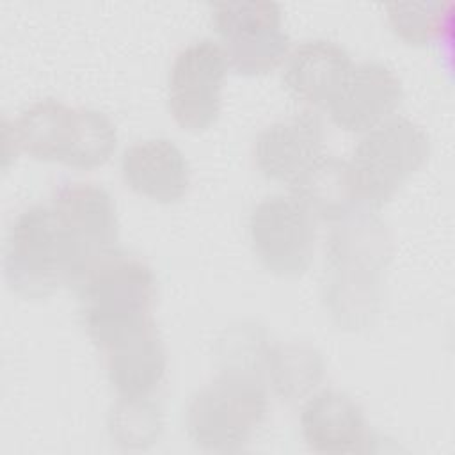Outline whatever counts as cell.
<instances>
[{"mask_svg": "<svg viewBox=\"0 0 455 455\" xmlns=\"http://www.w3.org/2000/svg\"><path fill=\"white\" fill-rule=\"evenodd\" d=\"M391 236L371 212L332 224L325 245L323 300L345 329H364L379 313L382 277L391 259Z\"/></svg>", "mask_w": 455, "mask_h": 455, "instance_id": "6da1fadb", "label": "cell"}, {"mask_svg": "<svg viewBox=\"0 0 455 455\" xmlns=\"http://www.w3.org/2000/svg\"><path fill=\"white\" fill-rule=\"evenodd\" d=\"M92 265L57 210L30 204L11 222L4 247V277L23 299H44L60 286H76Z\"/></svg>", "mask_w": 455, "mask_h": 455, "instance_id": "7a4b0ae2", "label": "cell"}, {"mask_svg": "<svg viewBox=\"0 0 455 455\" xmlns=\"http://www.w3.org/2000/svg\"><path fill=\"white\" fill-rule=\"evenodd\" d=\"M9 146L36 160L87 171L110 160L117 130L105 112L46 98L30 103L16 119H4V153Z\"/></svg>", "mask_w": 455, "mask_h": 455, "instance_id": "3957f363", "label": "cell"}, {"mask_svg": "<svg viewBox=\"0 0 455 455\" xmlns=\"http://www.w3.org/2000/svg\"><path fill=\"white\" fill-rule=\"evenodd\" d=\"M268 414V395L249 370L229 368L197 389L185 409V428L208 451L243 448Z\"/></svg>", "mask_w": 455, "mask_h": 455, "instance_id": "277c9868", "label": "cell"}, {"mask_svg": "<svg viewBox=\"0 0 455 455\" xmlns=\"http://www.w3.org/2000/svg\"><path fill=\"white\" fill-rule=\"evenodd\" d=\"M428 155L427 132L409 117L391 116L364 132L348 160L361 206L366 212L384 206Z\"/></svg>", "mask_w": 455, "mask_h": 455, "instance_id": "5b68a950", "label": "cell"}, {"mask_svg": "<svg viewBox=\"0 0 455 455\" xmlns=\"http://www.w3.org/2000/svg\"><path fill=\"white\" fill-rule=\"evenodd\" d=\"M119 398H153L164 382L167 354L153 315L87 331Z\"/></svg>", "mask_w": 455, "mask_h": 455, "instance_id": "8992f818", "label": "cell"}, {"mask_svg": "<svg viewBox=\"0 0 455 455\" xmlns=\"http://www.w3.org/2000/svg\"><path fill=\"white\" fill-rule=\"evenodd\" d=\"M212 21L222 39L228 66L240 75L268 73L290 53L283 12L274 2H215Z\"/></svg>", "mask_w": 455, "mask_h": 455, "instance_id": "52a82bcc", "label": "cell"}, {"mask_svg": "<svg viewBox=\"0 0 455 455\" xmlns=\"http://www.w3.org/2000/svg\"><path fill=\"white\" fill-rule=\"evenodd\" d=\"M316 219L291 192L261 199L249 217V238L259 263L281 277L302 275L315 252Z\"/></svg>", "mask_w": 455, "mask_h": 455, "instance_id": "ba28073f", "label": "cell"}, {"mask_svg": "<svg viewBox=\"0 0 455 455\" xmlns=\"http://www.w3.org/2000/svg\"><path fill=\"white\" fill-rule=\"evenodd\" d=\"M228 69L222 46L210 37L194 39L176 52L167 76V105L183 130L201 132L217 121Z\"/></svg>", "mask_w": 455, "mask_h": 455, "instance_id": "9c48e42d", "label": "cell"}, {"mask_svg": "<svg viewBox=\"0 0 455 455\" xmlns=\"http://www.w3.org/2000/svg\"><path fill=\"white\" fill-rule=\"evenodd\" d=\"M84 325L101 320L153 313L156 279L135 254L114 249L100 256L75 286Z\"/></svg>", "mask_w": 455, "mask_h": 455, "instance_id": "30bf717a", "label": "cell"}, {"mask_svg": "<svg viewBox=\"0 0 455 455\" xmlns=\"http://www.w3.org/2000/svg\"><path fill=\"white\" fill-rule=\"evenodd\" d=\"M325 155L323 123L313 110L291 114L265 126L252 146L258 171L288 187Z\"/></svg>", "mask_w": 455, "mask_h": 455, "instance_id": "8fae6325", "label": "cell"}, {"mask_svg": "<svg viewBox=\"0 0 455 455\" xmlns=\"http://www.w3.org/2000/svg\"><path fill=\"white\" fill-rule=\"evenodd\" d=\"M402 100L403 85L395 69L382 62L364 60L352 64L325 110L341 130L364 133L395 116Z\"/></svg>", "mask_w": 455, "mask_h": 455, "instance_id": "7c38bea8", "label": "cell"}, {"mask_svg": "<svg viewBox=\"0 0 455 455\" xmlns=\"http://www.w3.org/2000/svg\"><path fill=\"white\" fill-rule=\"evenodd\" d=\"M300 434L316 453H364L373 441L364 411L339 389L307 396L300 411Z\"/></svg>", "mask_w": 455, "mask_h": 455, "instance_id": "4fadbf2b", "label": "cell"}, {"mask_svg": "<svg viewBox=\"0 0 455 455\" xmlns=\"http://www.w3.org/2000/svg\"><path fill=\"white\" fill-rule=\"evenodd\" d=\"M50 203L92 263L116 249L119 240L116 204L101 185L92 181L60 183Z\"/></svg>", "mask_w": 455, "mask_h": 455, "instance_id": "5bb4252c", "label": "cell"}, {"mask_svg": "<svg viewBox=\"0 0 455 455\" xmlns=\"http://www.w3.org/2000/svg\"><path fill=\"white\" fill-rule=\"evenodd\" d=\"M124 183L156 203L180 201L190 185V167L183 151L165 137H148L130 144L121 156Z\"/></svg>", "mask_w": 455, "mask_h": 455, "instance_id": "9a60e30c", "label": "cell"}, {"mask_svg": "<svg viewBox=\"0 0 455 455\" xmlns=\"http://www.w3.org/2000/svg\"><path fill=\"white\" fill-rule=\"evenodd\" d=\"M352 64L341 44L331 39H307L288 53L283 82L299 101L315 108H327Z\"/></svg>", "mask_w": 455, "mask_h": 455, "instance_id": "2e32d148", "label": "cell"}, {"mask_svg": "<svg viewBox=\"0 0 455 455\" xmlns=\"http://www.w3.org/2000/svg\"><path fill=\"white\" fill-rule=\"evenodd\" d=\"M290 192L311 210L315 219L332 224L366 212L359 203L348 160L327 153L290 185Z\"/></svg>", "mask_w": 455, "mask_h": 455, "instance_id": "e0dca14e", "label": "cell"}, {"mask_svg": "<svg viewBox=\"0 0 455 455\" xmlns=\"http://www.w3.org/2000/svg\"><path fill=\"white\" fill-rule=\"evenodd\" d=\"M268 379L286 400L309 395L323 377L320 354L307 345H277L263 354Z\"/></svg>", "mask_w": 455, "mask_h": 455, "instance_id": "ac0fdd59", "label": "cell"}, {"mask_svg": "<svg viewBox=\"0 0 455 455\" xmlns=\"http://www.w3.org/2000/svg\"><path fill=\"white\" fill-rule=\"evenodd\" d=\"M387 20L395 34L409 44L423 46L441 41L451 32V4H391Z\"/></svg>", "mask_w": 455, "mask_h": 455, "instance_id": "d6986e66", "label": "cell"}, {"mask_svg": "<svg viewBox=\"0 0 455 455\" xmlns=\"http://www.w3.org/2000/svg\"><path fill=\"white\" fill-rule=\"evenodd\" d=\"M162 428L160 409L153 398H119L110 414V434L126 448H144Z\"/></svg>", "mask_w": 455, "mask_h": 455, "instance_id": "ffe728a7", "label": "cell"}]
</instances>
